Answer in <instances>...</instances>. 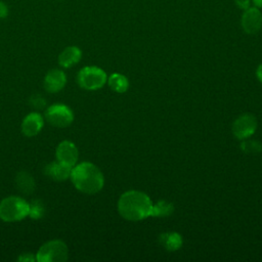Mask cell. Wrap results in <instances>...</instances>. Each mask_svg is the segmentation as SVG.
<instances>
[{
	"label": "cell",
	"mask_w": 262,
	"mask_h": 262,
	"mask_svg": "<svg viewBox=\"0 0 262 262\" xmlns=\"http://www.w3.org/2000/svg\"><path fill=\"white\" fill-rule=\"evenodd\" d=\"M18 260H19V261H29V262H31V261L36 260V258H34L31 253H27V254H23V255L18 258Z\"/></svg>",
	"instance_id": "cell-22"
},
{
	"label": "cell",
	"mask_w": 262,
	"mask_h": 262,
	"mask_svg": "<svg viewBox=\"0 0 262 262\" xmlns=\"http://www.w3.org/2000/svg\"><path fill=\"white\" fill-rule=\"evenodd\" d=\"M118 212L126 220L139 221L151 217L152 202L142 191L128 190L118 201Z\"/></svg>",
	"instance_id": "cell-1"
},
{
	"label": "cell",
	"mask_w": 262,
	"mask_h": 262,
	"mask_svg": "<svg viewBox=\"0 0 262 262\" xmlns=\"http://www.w3.org/2000/svg\"><path fill=\"white\" fill-rule=\"evenodd\" d=\"M70 179L76 189L87 194H94L100 191L104 185L102 172L90 162L76 164L72 168Z\"/></svg>",
	"instance_id": "cell-2"
},
{
	"label": "cell",
	"mask_w": 262,
	"mask_h": 262,
	"mask_svg": "<svg viewBox=\"0 0 262 262\" xmlns=\"http://www.w3.org/2000/svg\"><path fill=\"white\" fill-rule=\"evenodd\" d=\"M57 1H60V0H57Z\"/></svg>",
	"instance_id": "cell-25"
},
{
	"label": "cell",
	"mask_w": 262,
	"mask_h": 262,
	"mask_svg": "<svg viewBox=\"0 0 262 262\" xmlns=\"http://www.w3.org/2000/svg\"><path fill=\"white\" fill-rule=\"evenodd\" d=\"M234 3L239 9L245 10L251 6L252 1L251 0H234Z\"/></svg>",
	"instance_id": "cell-21"
},
{
	"label": "cell",
	"mask_w": 262,
	"mask_h": 262,
	"mask_svg": "<svg viewBox=\"0 0 262 262\" xmlns=\"http://www.w3.org/2000/svg\"><path fill=\"white\" fill-rule=\"evenodd\" d=\"M257 129V120L252 114H244L237 117L232 124V133L237 139L251 137Z\"/></svg>",
	"instance_id": "cell-7"
},
{
	"label": "cell",
	"mask_w": 262,
	"mask_h": 262,
	"mask_svg": "<svg viewBox=\"0 0 262 262\" xmlns=\"http://www.w3.org/2000/svg\"><path fill=\"white\" fill-rule=\"evenodd\" d=\"M252 3L254 4L255 7H258V8H262V0H251Z\"/></svg>",
	"instance_id": "cell-24"
},
{
	"label": "cell",
	"mask_w": 262,
	"mask_h": 262,
	"mask_svg": "<svg viewBox=\"0 0 262 262\" xmlns=\"http://www.w3.org/2000/svg\"><path fill=\"white\" fill-rule=\"evenodd\" d=\"M107 81L106 73L95 66L82 68L77 75L79 86L85 90H97L104 86Z\"/></svg>",
	"instance_id": "cell-4"
},
{
	"label": "cell",
	"mask_w": 262,
	"mask_h": 262,
	"mask_svg": "<svg viewBox=\"0 0 262 262\" xmlns=\"http://www.w3.org/2000/svg\"><path fill=\"white\" fill-rule=\"evenodd\" d=\"M159 242L167 251L171 252L179 250L183 244L182 236L178 232L174 231L161 233L159 235Z\"/></svg>",
	"instance_id": "cell-14"
},
{
	"label": "cell",
	"mask_w": 262,
	"mask_h": 262,
	"mask_svg": "<svg viewBox=\"0 0 262 262\" xmlns=\"http://www.w3.org/2000/svg\"><path fill=\"white\" fill-rule=\"evenodd\" d=\"M55 157L57 161L74 167L78 162L79 151L74 142L70 140H63L57 145L55 149Z\"/></svg>",
	"instance_id": "cell-9"
},
{
	"label": "cell",
	"mask_w": 262,
	"mask_h": 262,
	"mask_svg": "<svg viewBox=\"0 0 262 262\" xmlns=\"http://www.w3.org/2000/svg\"><path fill=\"white\" fill-rule=\"evenodd\" d=\"M15 184L19 191L25 194H30L35 189V181L32 175L26 171H20L15 176Z\"/></svg>",
	"instance_id": "cell-15"
},
{
	"label": "cell",
	"mask_w": 262,
	"mask_h": 262,
	"mask_svg": "<svg viewBox=\"0 0 262 262\" xmlns=\"http://www.w3.org/2000/svg\"><path fill=\"white\" fill-rule=\"evenodd\" d=\"M43 213V208L41 205H34L33 207L30 208V216L33 218H39L41 217Z\"/></svg>",
	"instance_id": "cell-19"
},
{
	"label": "cell",
	"mask_w": 262,
	"mask_h": 262,
	"mask_svg": "<svg viewBox=\"0 0 262 262\" xmlns=\"http://www.w3.org/2000/svg\"><path fill=\"white\" fill-rule=\"evenodd\" d=\"M174 212V206L168 201H159L152 204L151 217H168Z\"/></svg>",
	"instance_id": "cell-17"
},
{
	"label": "cell",
	"mask_w": 262,
	"mask_h": 262,
	"mask_svg": "<svg viewBox=\"0 0 262 262\" xmlns=\"http://www.w3.org/2000/svg\"><path fill=\"white\" fill-rule=\"evenodd\" d=\"M107 84L112 90L118 93H124L129 88V81L128 79L119 73H114L107 78Z\"/></svg>",
	"instance_id": "cell-16"
},
{
	"label": "cell",
	"mask_w": 262,
	"mask_h": 262,
	"mask_svg": "<svg viewBox=\"0 0 262 262\" xmlns=\"http://www.w3.org/2000/svg\"><path fill=\"white\" fill-rule=\"evenodd\" d=\"M9 14V7L7 3L3 0H0V19H5Z\"/></svg>",
	"instance_id": "cell-20"
},
{
	"label": "cell",
	"mask_w": 262,
	"mask_h": 262,
	"mask_svg": "<svg viewBox=\"0 0 262 262\" xmlns=\"http://www.w3.org/2000/svg\"><path fill=\"white\" fill-rule=\"evenodd\" d=\"M256 76L258 78V80L262 83V63L258 66L257 68V71H256Z\"/></svg>",
	"instance_id": "cell-23"
},
{
	"label": "cell",
	"mask_w": 262,
	"mask_h": 262,
	"mask_svg": "<svg viewBox=\"0 0 262 262\" xmlns=\"http://www.w3.org/2000/svg\"><path fill=\"white\" fill-rule=\"evenodd\" d=\"M241 149L247 154L259 152L262 150V143L257 140L246 138V139H243V142L241 143Z\"/></svg>",
	"instance_id": "cell-18"
},
{
	"label": "cell",
	"mask_w": 262,
	"mask_h": 262,
	"mask_svg": "<svg viewBox=\"0 0 262 262\" xmlns=\"http://www.w3.org/2000/svg\"><path fill=\"white\" fill-rule=\"evenodd\" d=\"M69 250L67 245L60 239H52L43 244L37 254L38 262H63L68 259Z\"/></svg>",
	"instance_id": "cell-5"
},
{
	"label": "cell",
	"mask_w": 262,
	"mask_h": 262,
	"mask_svg": "<svg viewBox=\"0 0 262 262\" xmlns=\"http://www.w3.org/2000/svg\"><path fill=\"white\" fill-rule=\"evenodd\" d=\"M67 84V76L59 69H52L47 72L44 78V88L49 93L60 91Z\"/></svg>",
	"instance_id": "cell-10"
},
{
	"label": "cell",
	"mask_w": 262,
	"mask_h": 262,
	"mask_svg": "<svg viewBox=\"0 0 262 262\" xmlns=\"http://www.w3.org/2000/svg\"><path fill=\"white\" fill-rule=\"evenodd\" d=\"M44 126V119L39 113H30L21 122V132L28 137L37 135Z\"/></svg>",
	"instance_id": "cell-11"
},
{
	"label": "cell",
	"mask_w": 262,
	"mask_h": 262,
	"mask_svg": "<svg viewBox=\"0 0 262 262\" xmlns=\"http://www.w3.org/2000/svg\"><path fill=\"white\" fill-rule=\"evenodd\" d=\"M241 25L247 34L253 35L258 33L262 28V13L259 8L250 6L245 9L242 14Z\"/></svg>",
	"instance_id": "cell-8"
},
{
	"label": "cell",
	"mask_w": 262,
	"mask_h": 262,
	"mask_svg": "<svg viewBox=\"0 0 262 262\" xmlns=\"http://www.w3.org/2000/svg\"><path fill=\"white\" fill-rule=\"evenodd\" d=\"M71 166L66 165L59 161H54L48 165H46L44 169V173L50 177L51 179L55 181H63L68 178H70L71 171H72Z\"/></svg>",
	"instance_id": "cell-12"
},
{
	"label": "cell",
	"mask_w": 262,
	"mask_h": 262,
	"mask_svg": "<svg viewBox=\"0 0 262 262\" xmlns=\"http://www.w3.org/2000/svg\"><path fill=\"white\" fill-rule=\"evenodd\" d=\"M45 119L54 127L64 128L74 121V113L63 103H54L45 111Z\"/></svg>",
	"instance_id": "cell-6"
},
{
	"label": "cell",
	"mask_w": 262,
	"mask_h": 262,
	"mask_svg": "<svg viewBox=\"0 0 262 262\" xmlns=\"http://www.w3.org/2000/svg\"><path fill=\"white\" fill-rule=\"evenodd\" d=\"M82 58V51L78 46L71 45L66 47L58 55V64L62 68L69 69L78 63Z\"/></svg>",
	"instance_id": "cell-13"
},
{
	"label": "cell",
	"mask_w": 262,
	"mask_h": 262,
	"mask_svg": "<svg viewBox=\"0 0 262 262\" xmlns=\"http://www.w3.org/2000/svg\"><path fill=\"white\" fill-rule=\"evenodd\" d=\"M30 204L20 196L10 195L0 202V219L4 222H17L30 214Z\"/></svg>",
	"instance_id": "cell-3"
}]
</instances>
